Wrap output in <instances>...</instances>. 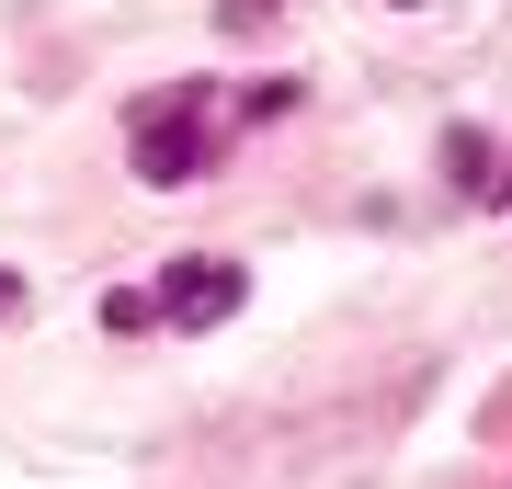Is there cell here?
I'll return each mask as SVG.
<instances>
[{"instance_id":"cell-1","label":"cell","mask_w":512,"mask_h":489,"mask_svg":"<svg viewBox=\"0 0 512 489\" xmlns=\"http://www.w3.org/2000/svg\"><path fill=\"white\" fill-rule=\"evenodd\" d=\"M205 114H217V80H171L137 103V182H160V194H183V182L217 160V137H205Z\"/></svg>"},{"instance_id":"cell-2","label":"cell","mask_w":512,"mask_h":489,"mask_svg":"<svg viewBox=\"0 0 512 489\" xmlns=\"http://www.w3.org/2000/svg\"><path fill=\"white\" fill-rule=\"evenodd\" d=\"M239 296H251L239 262H171V273H160V319H183V330H217Z\"/></svg>"},{"instance_id":"cell-3","label":"cell","mask_w":512,"mask_h":489,"mask_svg":"<svg viewBox=\"0 0 512 489\" xmlns=\"http://www.w3.org/2000/svg\"><path fill=\"white\" fill-rule=\"evenodd\" d=\"M137 330H160V296L114 285V296H103V342H137Z\"/></svg>"},{"instance_id":"cell-4","label":"cell","mask_w":512,"mask_h":489,"mask_svg":"<svg viewBox=\"0 0 512 489\" xmlns=\"http://www.w3.org/2000/svg\"><path fill=\"white\" fill-rule=\"evenodd\" d=\"M274 12H285V0H217V23H228V35H262Z\"/></svg>"},{"instance_id":"cell-5","label":"cell","mask_w":512,"mask_h":489,"mask_svg":"<svg viewBox=\"0 0 512 489\" xmlns=\"http://www.w3.org/2000/svg\"><path fill=\"white\" fill-rule=\"evenodd\" d=\"M23 308H35V296H23V273H0V319H23Z\"/></svg>"}]
</instances>
